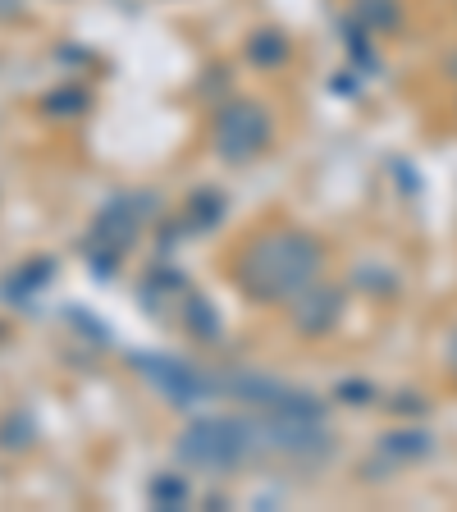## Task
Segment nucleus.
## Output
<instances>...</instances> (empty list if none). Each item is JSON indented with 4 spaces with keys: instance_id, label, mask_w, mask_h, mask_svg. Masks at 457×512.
I'll return each instance as SVG.
<instances>
[{
    "instance_id": "obj_12",
    "label": "nucleus",
    "mask_w": 457,
    "mask_h": 512,
    "mask_svg": "<svg viewBox=\"0 0 457 512\" xmlns=\"http://www.w3.org/2000/svg\"><path fill=\"white\" fill-rule=\"evenodd\" d=\"M147 503L156 512H179L192 503V485L183 471H160V476L147 480Z\"/></svg>"
},
{
    "instance_id": "obj_10",
    "label": "nucleus",
    "mask_w": 457,
    "mask_h": 512,
    "mask_svg": "<svg viewBox=\"0 0 457 512\" xmlns=\"http://www.w3.org/2000/svg\"><path fill=\"white\" fill-rule=\"evenodd\" d=\"M188 275L183 270H170V266H151L147 275H142V288H138V302L151 311L156 320H165L170 311H165V298H183L188 293Z\"/></svg>"
},
{
    "instance_id": "obj_18",
    "label": "nucleus",
    "mask_w": 457,
    "mask_h": 512,
    "mask_svg": "<svg viewBox=\"0 0 457 512\" xmlns=\"http://www.w3.org/2000/svg\"><path fill=\"white\" fill-rule=\"evenodd\" d=\"M380 453L407 462V458H421V453H430V439L421 435V430H394V435L380 439Z\"/></svg>"
},
{
    "instance_id": "obj_6",
    "label": "nucleus",
    "mask_w": 457,
    "mask_h": 512,
    "mask_svg": "<svg viewBox=\"0 0 457 512\" xmlns=\"http://www.w3.org/2000/svg\"><path fill=\"white\" fill-rule=\"evenodd\" d=\"M220 394L238 398V403L256 407V412H270V416H311V421H325V403L316 394L293 389L284 380H270V375H256V371L220 375Z\"/></svg>"
},
{
    "instance_id": "obj_1",
    "label": "nucleus",
    "mask_w": 457,
    "mask_h": 512,
    "mask_svg": "<svg viewBox=\"0 0 457 512\" xmlns=\"http://www.w3.org/2000/svg\"><path fill=\"white\" fill-rule=\"evenodd\" d=\"M325 243L307 229L275 224L247 238L234 261V288L256 307H288L311 279H320Z\"/></svg>"
},
{
    "instance_id": "obj_5",
    "label": "nucleus",
    "mask_w": 457,
    "mask_h": 512,
    "mask_svg": "<svg viewBox=\"0 0 457 512\" xmlns=\"http://www.w3.org/2000/svg\"><path fill=\"white\" fill-rule=\"evenodd\" d=\"M128 366L170 407H197L206 398H220V375L197 371L192 362L170 357V352H128Z\"/></svg>"
},
{
    "instance_id": "obj_19",
    "label": "nucleus",
    "mask_w": 457,
    "mask_h": 512,
    "mask_svg": "<svg viewBox=\"0 0 457 512\" xmlns=\"http://www.w3.org/2000/svg\"><path fill=\"white\" fill-rule=\"evenodd\" d=\"M64 320H69L83 339H92L96 348H110V330H101V320H96L87 307H64Z\"/></svg>"
},
{
    "instance_id": "obj_16",
    "label": "nucleus",
    "mask_w": 457,
    "mask_h": 512,
    "mask_svg": "<svg viewBox=\"0 0 457 512\" xmlns=\"http://www.w3.org/2000/svg\"><path fill=\"white\" fill-rule=\"evenodd\" d=\"M343 46H348L357 74H375V69H380V60H375V51H371V28H366L362 19H343Z\"/></svg>"
},
{
    "instance_id": "obj_21",
    "label": "nucleus",
    "mask_w": 457,
    "mask_h": 512,
    "mask_svg": "<svg viewBox=\"0 0 457 512\" xmlns=\"http://www.w3.org/2000/svg\"><path fill=\"white\" fill-rule=\"evenodd\" d=\"M330 398L334 403H343V407H366L375 398V384L371 380H339Z\"/></svg>"
},
{
    "instance_id": "obj_9",
    "label": "nucleus",
    "mask_w": 457,
    "mask_h": 512,
    "mask_svg": "<svg viewBox=\"0 0 457 512\" xmlns=\"http://www.w3.org/2000/svg\"><path fill=\"white\" fill-rule=\"evenodd\" d=\"M179 330L197 343H220L224 339V320H220V307H215L206 293L188 288L179 298Z\"/></svg>"
},
{
    "instance_id": "obj_14",
    "label": "nucleus",
    "mask_w": 457,
    "mask_h": 512,
    "mask_svg": "<svg viewBox=\"0 0 457 512\" xmlns=\"http://www.w3.org/2000/svg\"><path fill=\"white\" fill-rule=\"evenodd\" d=\"M37 444V416L28 407H14L10 416H0V453H28Z\"/></svg>"
},
{
    "instance_id": "obj_4",
    "label": "nucleus",
    "mask_w": 457,
    "mask_h": 512,
    "mask_svg": "<svg viewBox=\"0 0 457 512\" xmlns=\"http://www.w3.org/2000/svg\"><path fill=\"white\" fill-rule=\"evenodd\" d=\"M270 138H275V119H270L266 101H252V96L220 101L211 124V151L224 165H252L270 147Z\"/></svg>"
},
{
    "instance_id": "obj_7",
    "label": "nucleus",
    "mask_w": 457,
    "mask_h": 512,
    "mask_svg": "<svg viewBox=\"0 0 457 512\" xmlns=\"http://www.w3.org/2000/svg\"><path fill=\"white\" fill-rule=\"evenodd\" d=\"M343 307H348V288L311 279L298 298L288 302V325H293V334H302V339H325V334L339 330Z\"/></svg>"
},
{
    "instance_id": "obj_23",
    "label": "nucleus",
    "mask_w": 457,
    "mask_h": 512,
    "mask_svg": "<svg viewBox=\"0 0 457 512\" xmlns=\"http://www.w3.org/2000/svg\"><path fill=\"white\" fill-rule=\"evenodd\" d=\"M444 74L457 83V51H448V55H444Z\"/></svg>"
},
{
    "instance_id": "obj_22",
    "label": "nucleus",
    "mask_w": 457,
    "mask_h": 512,
    "mask_svg": "<svg viewBox=\"0 0 457 512\" xmlns=\"http://www.w3.org/2000/svg\"><path fill=\"white\" fill-rule=\"evenodd\" d=\"M444 366H448V380L457 384V325L448 330V339H444Z\"/></svg>"
},
{
    "instance_id": "obj_17",
    "label": "nucleus",
    "mask_w": 457,
    "mask_h": 512,
    "mask_svg": "<svg viewBox=\"0 0 457 512\" xmlns=\"http://www.w3.org/2000/svg\"><path fill=\"white\" fill-rule=\"evenodd\" d=\"M352 19H362L371 32H394L403 23V10H398V0H357Z\"/></svg>"
},
{
    "instance_id": "obj_11",
    "label": "nucleus",
    "mask_w": 457,
    "mask_h": 512,
    "mask_svg": "<svg viewBox=\"0 0 457 512\" xmlns=\"http://www.w3.org/2000/svg\"><path fill=\"white\" fill-rule=\"evenodd\" d=\"M224 211H229V202H224V192L220 188H197L188 197V202H183V229H188V234H211L215 224L224 220Z\"/></svg>"
},
{
    "instance_id": "obj_15",
    "label": "nucleus",
    "mask_w": 457,
    "mask_h": 512,
    "mask_svg": "<svg viewBox=\"0 0 457 512\" xmlns=\"http://www.w3.org/2000/svg\"><path fill=\"white\" fill-rule=\"evenodd\" d=\"M87 106H92V92H87V87H74V83L51 87V92L42 96V115L46 119H78Z\"/></svg>"
},
{
    "instance_id": "obj_2",
    "label": "nucleus",
    "mask_w": 457,
    "mask_h": 512,
    "mask_svg": "<svg viewBox=\"0 0 457 512\" xmlns=\"http://www.w3.org/2000/svg\"><path fill=\"white\" fill-rule=\"evenodd\" d=\"M174 458L188 471H238L243 462L256 458V426L252 416H197L183 426V435L174 439Z\"/></svg>"
},
{
    "instance_id": "obj_13",
    "label": "nucleus",
    "mask_w": 457,
    "mask_h": 512,
    "mask_svg": "<svg viewBox=\"0 0 457 512\" xmlns=\"http://www.w3.org/2000/svg\"><path fill=\"white\" fill-rule=\"evenodd\" d=\"M288 37L279 28H256L252 37H247V60L256 64V69H279V64L288 60Z\"/></svg>"
},
{
    "instance_id": "obj_8",
    "label": "nucleus",
    "mask_w": 457,
    "mask_h": 512,
    "mask_svg": "<svg viewBox=\"0 0 457 512\" xmlns=\"http://www.w3.org/2000/svg\"><path fill=\"white\" fill-rule=\"evenodd\" d=\"M51 279H55V256H28V261H19L10 275L0 279V298L10 307H32Z\"/></svg>"
},
{
    "instance_id": "obj_20",
    "label": "nucleus",
    "mask_w": 457,
    "mask_h": 512,
    "mask_svg": "<svg viewBox=\"0 0 457 512\" xmlns=\"http://www.w3.org/2000/svg\"><path fill=\"white\" fill-rule=\"evenodd\" d=\"M352 284H371V293L375 298H394L398 293V279H394V270H380V266H357V275H352Z\"/></svg>"
},
{
    "instance_id": "obj_3",
    "label": "nucleus",
    "mask_w": 457,
    "mask_h": 512,
    "mask_svg": "<svg viewBox=\"0 0 457 512\" xmlns=\"http://www.w3.org/2000/svg\"><path fill=\"white\" fill-rule=\"evenodd\" d=\"M156 206L160 202L151 192H115V197L92 215L87 238H83V256H87V266H92V275H101V279L115 275L124 252L142 238V224L151 220Z\"/></svg>"
}]
</instances>
